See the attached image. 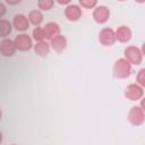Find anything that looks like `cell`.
Wrapping results in <instances>:
<instances>
[{
	"instance_id": "obj_21",
	"label": "cell",
	"mask_w": 145,
	"mask_h": 145,
	"mask_svg": "<svg viewBox=\"0 0 145 145\" xmlns=\"http://www.w3.org/2000/svg\"><path fill=\"white\" fill-rule=\"evenodd\" d=\"M5 14H6V6L3 2H1L0 3V18H3Z\"/></svg>"
},
{
	"instance_id": "obj_9",
	"label": "cell",
	"mask_w": 145,
	"mask_h": 145,
	"mask_svg": "<svg viewBox=\"0 0 145 145\" xmlns=\"http://www.w3.org/2000/svg\"><path fill=\"white\" fill-rule=\"evenodd\" d=\"M11 23H12L14 28L18 32H22V33L26 32L29 27V24H31L29 20H28V17L24 14H16L14 16Z\"/></svg>"
},
{
	"instance_id": "obj_25",
	"label": "cell",
	"mask_w": 145,
	"mask_h": 145,
	"mask_svg": "<svg viewBox=\"0 0 145 145\" xmlns=\"http://www.w3.org/2000/svg\"><path fill=\"white\" fill-rule=\"evenodd\" d=\"M140 50H142V53H143V57H145V42L142 44V48H140Z\"/></svg>"
},
{
	"instance_id": "obj_4",
	"label": "cell",
	"mask_w": 145,
	"mask_h": 145,
	"mask_svg": "<svg viewBox=\"0 0 145 145\" xmlns=\"http://www.w3.org/2000/svg\"><path fill=\"white\" fill-rule=\"evenodd\" d=\"M144 96V87L138 83H131L125 88V97L129 101H139Z\"/></svg>"
},
{
	"instance_id": "obj_3",
	"label": "cell",
	"mask_w": 145,
	"mask_h": 145,
	"mask_svg": "<svg viewBox=\"0 0 145 145\" xmlns=\"http://www.w3.org/2000/svg\"><path fill=\"white\" fill-rule=\"evenodd\" d=\"M123 57L133 65V66H138L143 61V53L142 50L135 45H129L123 50Z\"/></svg>"
},
{
	"instance_id": "obj_23",
	"label": "cell",
	"mask_w": 145,
	"mask_h": 145,
	"mask_svg": "<svg viewBox=\"0 0 145 145\" xmlns=\"http://www.w3.org/2000/svg\"><path fill=\"white\" fill-rule=\"evenodd\" d=\"M56 2H58L59 5H66V6H68L70 2H71V0H56Z\"/></svg>"
},
{
	"instance_id": "obj_20",
	"label": "cell",
	"mask_w": 145,
	"mask_h": 145,
	"mask_svg": "<svg viewBox=\"0 0 145 145\" xmlns=\"http://www.w3.org/2000/svg\"><path fill=\"white\" fill-rule=\"evenodd\" d=\"M136 83H138L140 86L145 87V68H142L138 70L136 75Z\"/></svg>"
},
{
	"instance_id": "obj_16",
	"label": "cell",
	"mask_w": 145,
	"mask_h": 145,
	"mask_svg": "<svg viewBox=\"0 0 145 145\" xmlns=\"http://www.w3.org/2000/svg\"><path fill=\"white\" fill-rule=\"evenodd\" d=\"M12 27H14V26H12V23H10L9 20L2 18V19L0 20V36H1L2 39L7 37V36L11 33Z\"/></svg>"
},
{
	"instance_id": "obj_19",
	"label": "cell",
	"mask_w": 145,
	"mask_h": 145,
	"mask_svg": "<svg viewBox=\"0 0 145 145\" xmlns=\"http://www.w3.org/2000/svg\"><path fill=\"white\" fill-rule=\"evenodd\" d=\"M99 0H78V5L84 9H94Z\"/></svg>"
},
{
	"instance_id": "obj_6",
	"label": "cell",
	"mask_w": 145,
	"mask_h": 145,
	"mask_svg": "<svg viewBox=\"0 0 145 145\" xmlns=\"http://www.w3.org/2000/svg\"><path fill=\"white\" fill-rule=\"evenodd\" d=\"M99 42L103 46H111L117 42L116 31L111 27H104L99 33Z\"/></svg>"
},
{
	"instance_id": "obj_13",
	"label": "cell",
	"mask_w": 145,
	"mask_h": 145,
	"mask_svg": "<svg viewBox=\"0 0 145 145\" xmlns=\"http://www.w3.org/2000/svg\"><path fill=\"white\" fill-rule=\"evenodd\" d=\"M43 28H44V33H45V39H46L48 41L52 40V39H53L54 36H57V35L61 34V33H60V32H61V28H60L59 24L56 23V22H49V23H46V24L43 26Z\"/></svg>"
},
{
	"instance_id": "obj_27",
	"label": "cell",
	"mask_w": 145,
	"mask_h": 145,
	"mask_svg": "<svg viewBox=\"0 0 145 145\" xmlns=\"http://www.w3.org/2000/svg\"><path fill=\"white\" fill-rule=\"evenodd\" d=\"M117 1H120V2H123V1H127V0H117Z\"/></svg>"
},
{
	"instance_id": "obj_26",
	"label": "cell",
	"mask_w": 145,
	"mask_h": 145,
	"mask_svg": "<svg viewBox=\"0 0 145 145\" xmlns=\"http://www.w3.org/2000/svg\"><path fill=\"white\" fill-rule=\"evenodd\" d=\"M135 2H137V3H144L145 0H135Z\"/></svg>"
},
{
	"instance_id": "obj_1",
	"label": "cell",
	"mask_w": 145,
	"mask_h": 145,
	"mask_svg": "<svg viewBox=\"0 0 145 145\" xmlns=\"http://www.w3.org/2000/svg\"><path fill=\"white\" fill-rule=\"evenodd\" d=\"M133 69V65L123 57L119 58L114 61L112 67V75L116 79H126L130 76Z\"/></svg>"
},
{
	"instance_id": "obj_7",
	"label": "cell",
	"mask_w": 145,
	"mask_h": 145,
	"mask_svg": "<svg viewBox=\"0 0 145 145\" xmlns=\"http://www.w3.org/2000/svg\"><path fill=\"white\" fill-rule=\"evenodd\" d=\"M110 18V9L106 6H96L93 9V19L97 24H105Z\"/></svg>"
},
{
	"instance_id": "obj_2",
	"label": "cell",
	"mask_w": 145,
	"mask_h": 145,
	"mask_svg": "<svg viewBox=\"0 0 145 145\" xmlns=\"http://www.w3.org/2000/svg\"><path fill=\"white\" fill-rule=\"evenodd\" d=\"M127 119H128L129 123L135 127L142 126L145 122V112L140 108V105H134L129 109Z\"/></svg>"
},
{
	"instance_id": "obj_12",
	"label": "cell",
	"mask_w": 145,
	"mask_h": 145,
	"mask_svg": "<svg viewBox=\"0 0 145 145\" xmlns=\"http://www.w3.org/2000/svg\"><path fill=\"white\" fill-rule=\"evenodd\" d=\"M131 36H133V32L126 25H121L116 29V37H117V41L120 43L129 42L131 40Z\"/></svg>"
},
{
	"instance_id": "obj_22",
	"label": "cell",
	"mask_w": 145,
	"mask_h": 145,
	"mask_svg": "<svg viewBox=\"0 0 145 145\" xmlns=\"http://www.w3.org/2000/svg\"><path fill=\"white\" fill-rule=\"evenodd\" d=\"M5 1H6V3H8L10 6H17L22 2V0H5Z\"/></svg>"
},
{
	"instance_id": "obj_14",
	"label": "cell",
	"mask_w": 145,
	"mask_h": 145,
	"mask_svg": "<svg viewBox=\"0 0 145 145\" xmlns=\"http://www.w3.org/2000/svg\"><path fill=\"white\" fill-rule=\"evenodd\" d=\"M34 49V52L39 56V57H42V58H45L49 52H50V49H51V45H50V42H48V40H43V41H39L34 44L33 46Z\"/></svg>"
},
{
	"instance_id": "obj_10",
	"label": "cell",
	"mask_w": 145,
	"mask_h": 145,
	"mask_svg": "<svg viewBox=\"0 0 145 145\" xmlns=\"http://www.w3.org/2000/svg\"><path fill=\"white\" fill-rule=\"evenodd\" d=\"M17 51L15 41L8 37H5L0 42V53L3 57H12Z\"/></svg>"
},
{
	"instance_id": "obj_5",
	"label": "cell",
	"mask_w": 145,
	"mask_h": 145,
	"mask_svg": "<svg viewBox=\"0 0 145 145\" xmlns=\"http://www.w3.org/2000/svg\"><path fill=\"white\" fill-rule=\"evenodd\" d=\"M14 41H15V44H16L17 50L20 51V52L29 51V50L34 46V44H33V37L29 36V35L26 34V33H20V34H18V35L14 39Z\"/></svg>"
},
{
	"instance_id": "obj_8",
	"label": "cell",
	"mask_w": 145,
	"mask_h": 145,
	"mask_svg": "<svg viewBox=\"0 0 145 145\" xmlns=\"http://www.w3.org/2000/svg\"><path fill=\"white\" fill-rule=\"evenodd\" d=\"M83 15V10L82 7L79 5H74V3H69L66 9H65V17L69 20V22H77L82 18Z\"/></svg>"
},
{
	"instance_id": "obj_17",
	"label": "cell",
	"mask_w": 145,
	"mask_h": 145,
	"mask_svg": "<svg viewBox=\"0 0 145 145\" xmlns=\"http://www.w3.org/2000/svg\"><path fill=\"white\" fill-rule=\"evenodd\" d=\"M32 37L35 42H39V41H43V40H46L45 39V33H44V28L41 27V26H35L33 32H32Z\"/></svg>"
},
{
	"instance_id": "obj_18",
	"label": "cell",
	"mask_w": 145,
	"mask_h": 145,
	"mask_svg": "<svg viewBox=\"0 0 145 145\" xmlns=\"http://www.w3.org/2000/svg\"><path fill=\"white\" fill-rule=\"evenodd\" d=\"M56 0H37V8L42 11H49L53 8Z\"/></svg>"
},
{
	"instance_id": "obj_24",
	"label": "cell",
	"mask_w": 145,
	"mask_h": 145,
	"mask_svg": "<svg viewBox=\"0 0 145 145\" xmlns=\"http://www.w3.org/2000/svg\"><path fill=\"white\" fill-rule=\"evenodd\" d=\"M140 102H139V105H140V108L144 110V112H145V96H143L140 100H139Z\"/></svg>"
},
{
	"instance_id": "obj_11",
	"label": "cell",
	"mask_w": 145,
	"mask_h": 145,
	"mask_svg": "<svg viewBox=\"0 0 145 145\" xmlns=\"http://www.w3.org/2000/svg\"><path fill=\"white\" fill-rule=\"evenodd\" d=\"M50 42V45H51V49L54 51V52H62L63 50H66L67 48V39L66 36H63L62 34H59L57 36H54L52 40L49 41Z\"/></svg>"
},
{
	"instance_id": "obj_15",
	"label": "cell",
	"mask_w": 145,
	"mask_h": 145,
	"mask_svg": "<svg viewBox=\"0 0 145 145\" xmlns=\"http://www.w3.org/2000/svg\"><path fill=\"white\" fill-rule=\"evenodd\" d=\"M28 17V20L32 25L34 26H41V24L43 23V19H44V16H43V12L42 10L40 9H34V10H31L27 15Z\"/></svg>"
}]
</instances>
